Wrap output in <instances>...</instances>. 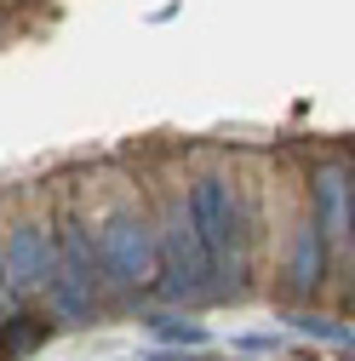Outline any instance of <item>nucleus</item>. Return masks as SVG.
<instances>
[{"label": "nucleus", "mask_w": 355, "mask_h": 361, "mask_svg": "<svg viewBox=\"0 0 355 361\" xmlns=\"http://www.w3.org/2000/svg\"><path fill=\"white\" fill-rule=\"evenodd\" d=\"M161 287H166V298H212L218 287V264H212V252L201 247V235H195V224H189V212L184 207H172L166 212V224H161Z\"/></svg>", "instance_id": "f257e3e1"}, {"label": "nucleus", "mask_w": 355, "mask_h": 361, "mask_svg": "<svg viewBox=\"0 0 355 361\" xmlns=\"http://www.w3.org/2000/svg\"><path fill=\"white\" fill-rule=\"evenodd\" d=\"M92 252H98V276L115 281V287H144V281H155V269H161V241H155V230L138 212L104 218Z\"/></svg>", "instance_id": "f03ea898"}, {"label": "nucleus", "mask_w": 355, "mask_h": 361, "mask_svg": "<svg viewBox=\"0 0 355 361\" xmlns=\"http://www.w3.org/2000/svg\"><path fill=\"white\" fill-rule=\"evenodd\" d=\"M189 224H195V235H201V247L212 252L218 269H224L230 258H241V201H235V190L224 184V178H195Z\"/></svg>", "instance_id": "7ed1b4c3"}, {"label": "nucleus", "mask_w": 355, "mask_h": 361, "mask_svg": "<svg viewBox=\"0 0 355 361\" xmlns=\"http://www.w3.org/2000/svg\"><path fill=\"white\" fill-rule=\"evenodd\" d=\"M0 258H6V281H12L18 293L52 287V269H58V247H52V235L40 230V224H18V230L6 235V247H0Z\"/></svg>", "instance_id": "20e7f679"}, {"label": "nucleus", "mask_w": 355, "mask_h": 361, "mask_svg": "<svg viewBox=\"0 0 355 361\" xmlns=\"http://www.w3.org/2000/svg\"><path fill=\"white\" fill-rule=\"evenodd\" d=\"M349 224H355V178L349 166H321L316 172V230L327 241H349Z\"/></svg>", "instance_id": "39448f33"}, {"label": "nucleus", "mask_w": 355, "mask_h": 361, "mask_svg": "<svg viewBox=\"0 0 355 361\" xmlns=\"http://www.w3.org/2000/svg\"><path fill=\"white\" fill-rule=\"evenodd\" d=\"M321 276H327V235L316 224H304L292 241V293H316Z\"/></svg>", "instance_id": "423d86ee"}, {"label": "nucleus", "mask_w": 355, "mask_h": 361, "mask_svg": "<svg viewBox=\"0 0 355 361\" xmlns=\"http://www.w3.org/2000/svg\"><path fill=\"white\" fill-rule=\"evenodd\" d=\"M46 333H52V327L35 322V315H12V322L0 327V355H6V361H12V355H29L35 344H46Z\"/></svg>", "instance_id": "0eeeda50"}, {"label": "nucleus", "mask_w": 355, "mask_h": 361, "mask_svg": "<svg viewBox=\"0 0 355 361\" xmlns=\"http://www.w3.org/2000/svg\"><path fill=\"white\" fill-rule=\"evenodd\" d=\"M149 338H161V344H206V327H195V322H184V315H149Z\"/></svg>", "instance_id": "6e6552de"}, {"label": "nucleus", "mask_w": 355, "mask_h": 361, "mask_svg": "<svg viewBox=\"0 0 355 361\" xmlns=\"http://www.w3.org/2000/svg\"><path fill=\"white\" fill-rule=\"evenodd\" d=\"M292 327H298L304 338H327V344L349 350V327H338V322H321V315H292Z\"/></svg>", "instance_id": "1a4fd4ad"}, {"label": "nucleus", "mask_w": 355, "mask_h": 361, "mask_svg": "<svg viewBox=\"0 0 355 361\" xmlns=\"http://www.w3.org/2000/svg\"><path fill=\"white\" fill-rule=\"evenodd\" d=\"M6 287H12V281H6V258H0V293H6Z\"/></svg>", "instance_id": "9d476101"}, {"label": "nucleus", "mask_w": 355, "mask_h": 361, "mask_svg": "<svg viewBox=\"0 0 355 361\" xmlns=\"http://www.w3.org/2000/svg\"><path fill=\"white\" fill-rule=\"evenodd\" d=\"M349 310H355V287H349Z\"/></svg>", "instance_id": "9b49d317"}]
</instances>
